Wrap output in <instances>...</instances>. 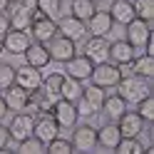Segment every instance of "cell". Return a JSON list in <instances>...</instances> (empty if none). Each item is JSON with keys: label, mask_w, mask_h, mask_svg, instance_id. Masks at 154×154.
I'll return each mask as SVG.
<instances>
[{"label": "cell", "mask_w": 154, "mask_h": 154, "mask_svg": "<svg viewBox=\"0 0 154 154\" xmlns=\"http://www.w3.org/2000/svg\"><path fill=\"white\" fill-rule=\"evenodd\" d=\"M117 94L127 102V104H137L139 100H144L147 94H152L149 90V80L147 77H139V75H122V80L114 85Z\"/></svg>", "instance_id": "obj_1"}, {"label": "cell", "mask_w": 154, "mask_h": 154, "mask_svg": "<svg viewBox=\"0 0 154 154\" xmlns=\"http://www.w3.org/2000/svg\"><path fill=\"white\" fill-rule=\"evenodd\" d=\"M122 75H124V70H122L119 65L104 60V62H97V65L92 67L90 80H92V85H100V87L109 90V87H114V85L122 80Z\"/></svg>", "instance_id": "obj_2"}, {"label": "cell", "mask_w": 154, "mask_h": 154, "mask_svg": "<svg viewBox=\"0 0 154 154\" xmlns=\"http://www.w3.org/2000/svg\"><path fill=\"white\" fill-rule=\"evenodd\" d=\"M60 134V124L55 122L52 112H35L32 114V137L40 139L42 144L52 142Z\"/></svg>", "instance_id": "obj_3"}, {"label": "cell", "mask_w": 154, "mask_h": 154, "mask_svg": "<svg viewBox=\"0 0 154 154\" xmlns=\"http://www.w3.org/2000/svg\"><path fill=\"white\" fill-rule=\"evenodd\" d=\"M72 147L75 152H94L97 149V129L92 124H75L72 127Z\"/></svg>", "instance_id": "obj_4"}, {"label": "cell", "mask_w": 154, "mask_h": 154, "mask_svg": "<svg viewBox=\"0 0 154 154\" xmlns=\"http://www.w3.org/2000/svg\"><path fill=\"white\" fill-rule=\"evenodd\" d=\"M3 102L8 104V112H23L30 107V92L20 87L17 82H10L8 87H3Z\"/></svg>", "instance_id": "obj_5"}, {"label": "cell", "mask_w": 154, "mask_h": 154, "mask_svg": "<svg viewBox=\"0 0 154 154\" xmlns=\"http://www.w3.org/2000/svg\"><path fill=\"white\" fill-rule=\"evenodd\" d=\"M52 117H55V122L60 124V129H72L75 124H77V119H80V114H77V107H75V102H70V100H55V104H52Z\"/></svg>", "instance_id": "obj_6"}, {"label": "cell", "mask_w": 154, "mask_h": 154, "mask_svg": "<svg viewBox=\"0 0 154 154\" xmlns=\"http://www.w3.org/2000/svg\"><path fill=\"white\" fill-rule=\"evenodd\" d=\"M10 10H5L8 17H10V27L15 30H27L32 23V15H35V3H8Z\"/></svg>", "instance_id": "obj_7"}, {"label": "cell", "mask_w": 154, "mask_h": 154, "mask_svg": "<svg viewBox=\"0 0 154 154\" xmlns=\"http://www.w3.org/2000/svg\"><path fill=\"white\" fill-rule=\"evenodd\" d=\"M8 132H10L13 142H23L27 137H32V114L23 109V112H13V119L8 124Z\"/></svg>", "instance_id": "obj_8"}, {"label": "cell", "mask_w": 154, "mask_h": 154, "mask_svg": "<svg viewBox=\"0 0 154 154\" xmlns=\"http://www.w3.org/2000/svg\"><path fill=\"white\" fill-rule=\"evenodd\" d=\"M30 35H32V40L35 42H47L50 37H55L57 35V23L52 20V17H45V15H40L35 10V15H32V23H30Z\"/></svg>", "instance_id": "obj_9"}, {"label": "cell", "mask_w": 154, "mask_h": 154, "mask_svg": "<svg viewBox=\"0 0 154 154\" xmlns=\"http://www.w3.org/2000/svg\"><path fill=\"white\" fill-rule=\"evenodd\" d=\"M152 37V25L139 20V17H132L129 23H124V40L132 42L134 47H144V42H147Z\"/></svg>", "instance_id": "obj_10"}, {"label": "cell", "mask_w": 154, "mask_h": 154, "mask_svg": "<svg viewBox=\"0 0 154 154\" xmlns=\"http://www.w3.org/2000/svg\"><path fill=\"white\" fill-rule=\"evenodd\" d=\"M45 45H47V52H50V60H55V62H67L70 57L77 55L75 42H72V40H67V37H62V35L50 37Z\"/></svg>", "instance_id": "obj_11"}, {"label": "cell", "mask_w": 154, "mask_h": 154, "mask_svg": "<svg viewBox=\"0 0 154 154\" xmlns=\"http://www.w3.org/2000/svg\"><path fill=\"white\" fill-rule=\"evenodd\" d=\"M62 65H65V75L72 77V80H77V82L90 80L92 67H94V62L90 60L87 55H75V57H70V60L62 62Z\"/></svg>", "instance_id": "obj_12"}, {"label": "cell", "mask_w": 154, "mask_h": 154, "mask_svg": "<svg viewBox=\"0 0 154 154\" xmlns=\"http://www.w3.org/2000/svg\"><path fill=\"white\" fill-rule=\"evenodd\" d=\"M55 23H57V35L67 37V40H72V42H80L82 37L87 35V25L82 20H77V17H72V15H65V17H60V20H55Z\"/></svg>", "instance_id": "obj_13"}, {"label": "cell", "mask_w": 154, "mask_h": 154, "mask_svg": "<svg viewBox=\"0 0 154 154\" xmlns=\"http://www.w3.org/2000/svg\"><path fill=\"white\" fill-rule=\"evenodd\" d=\"M30 42L32 40H30V35H27V30H15V27H10V30L3 35V52L23 55Z\"/></svg>", "instance_id": "obj_14"}, {"label": "cell", "mask_w": 154, "mask_h": 154, "mask_svg": "<svg viewBox=\"0 0 154 154\" xmlns=\"http://www.w3.org/2000/svg\"><path fill=\"white\" fill-rule=\"evenodd\" d=\"M137 47H134L132 42H127V40H114V42H109V52H107V60L109 62H114V65H119V67H127L132 60H134V52Z\"/></svg>", "instance_id": "obj_15"}, {"label": "cell", "mask_w": 154, "mask_h": 154, "mask_svg": "<svg viewBox=\"0 0 154 154\" xmlns=\"http://www.w3.org/2000/svg\"><path fill=\"white\" fill-rule=\"evenodd\" d=\"M117 127H119V134H122V137H139L147 124H144V119L137 114V109H127V112L117 119Z\"/></svg>", "instance_id": "obj_16"}, {"label": "cell", "mask_w": 154, "mask_h": 154, "mask_svg": "<svg viewBox=\"0 0 154 154\" xmlns=\"http://www.w3.org/2000/svg\"><path fill=\"white\" fill-rule=\"evenodd\" d=\"M15 82L20 85V87H25L27 92L37 90L42 85V72L40 67H32V65H23V67H15Z\"/></svg>", "instance_id": "obj_17"}, {"label": "cell", "mask_w": 154, "mask_h": 154, "mask_svg": "<svg viewBox=\"0 0 154 154\" xmlns=\"http://www.w3.org/2000/svg\"><path fill=\"white\" fill-rule=\"evenodd\" d=\"M85 25H87V32H90V35L107 37V35L112 32V27H114V20H112L109 10H94V15H92Z\"/></svg>", "instance_id": "obj_18"}, {"label": "cell", "mask_w": 154, "mask_h": 154, "mask_svg": "<svg viewBox=\"0 0 154 154\" xmlns=\"http://www.w3.org/2000/svg\"><path fill=\"white\" fill-rule=\"evenodd\" d=\"M119 139H122V134H119L117 122H107V124H102L97 129V147L102 152H114Z\"/></svg>", "instance_id": "obj_19"}, {"label": "cell", "mask_w": 154, "mask_h": 154, "mask_svg": "<svg viewBox=\"0 0 154 154\" xmlns=\"http://www.w3.org/2000/svg\"><path fill=\"white\" fill-rule=\"evenodd\" d=\"M107 52H109V40L107 37H100V35H90V40L85 42V55L97 65L107 60Z\"/></svg>", "instance_id": "obj_20"}, {"label": "cell", "mask_w": 154, "mask_h": 154, "mask_svg": "<svg viewBox=\"0 0 154 154\" xmlns=\"http://www.w3.org/2000/svg\"><path fill=\"white\" fill-rule=\"evenodd\" d=\"M23 57H25L27 65L40 67V70L50 65V52H47V45L45 42H30V45H27V50L23 52Z\"/></svg>", "instance_id": "obj_21"}, {"label": "cell", "mask_w": 154, "mask_h": 154, "mask_svg": "<svg viewBox=\"0 0 154 154\" xmlns=\"http://www.w3.org/2000/svg\"><path fill=\"white\" fill-rule=\"evenodd\" d=\"M100 112L107 117V122H117L124 112H127V102H124L119 94H112V97H104Z\"/></svg>", "instance_id": "obj_22"}, {"label": "cell", "mask_w": 154, "mask_h": 154, "mask_svg": "<svg viewBox=\"0 0 154 154\" xmlns=\"http://www.w3.org/2000/svg\"><path fill=\"white\" fill-rule=\"evenodd\" d=\"M132 75H139V77H147V80H152L154 77V57L152 55H134V60L127 65Z\"/></svg>", "instance_id": "obj_23"}, {"label": "cell", "mask_w": 154, "mask_h": 154, "mask_svg": "<svg viewBox=\"0 0 154 154\" xmlns=\"http://www.w3.org/2000/svg\"><path fill=\"white\" fill-rule=\"evenodd\" d=\"M94 10H97V3L94 0H72L70 3V15L77 17V20H82V23H87L94 15Z\"/></svg>", "instance_id": "obj_24"}, {"label": "cell", "mask_w": 154, "mask_h": 154, "mask_svg": "<svg viewBox=\"0 0 154 154\" xmlns=\"http://www.w3.org/2000/svg\"><path fill=\"white\" fill-rule=\"evenodd\" d=\"M109 15H112V20L114 23H129L132 17H134V8L129 0H114V3L109 5Z\"/></svg>", "instance_id": "obj_25"}, {"label": "cell", "mask_w": 154, "mask_h": 154, "mask_svg": "<svg viewBox=\"0 0 154 154\" xmlns=\"http://www.w3.org/2000/svg\"><path fill=\"white\" fill-rule=\"evenodd\" d=\"M62 80H65V72H50L47 77H42L40 90L47 94V97L60 100V85H62Z\"/></svg>", "instance_id": "obj_26"}, {"label": "cell", "mask_w": 154, "mask_h": 154, "mask_svg": "<svg viewBox=\"0 0 154 154\" xmlns=\"http://www.w3.org/2000/svg\"><path fill=\"white\" fill-rule=\"evenodd\" d=\"M104 97H107V90L100 87V85H92V82H90L87 87H82V100L87 102V104H92L97 112H100V107H102Z\"/></svg>", "instance_id": "obj_27"}, {"label": "cell", "mask_w": 154, "mask_h": 154, "mask_svg": "<svg viewBox=\"0 0 154 154\" xmlns=\"http://www.w3.org/2000/svg\"><path fill=\"white\" fill-rule=\"evenodd\" d=\"M82 87H85L82 82H77V80H72V77L65 75V80L60 85V97L62 100H70V102H77L82 97Z\"/></svg>", "instance_id": "obj_28"}, {"label": "cell", "mask_w": 154, "mask_h": 154, "mask_svg": "<svg viewBox=\"0 0 154 154\" xmlns=\"http://www.w3.org/2000/svg\"><path fill=\"white\" fill-rule=\"evenodd\" d=\"M35 10L40 15H45V17L57 20V17H60V10H62V3L60 0H35Z\"/></svg>", "instance_id": "obj_29"}, {"label": "cell", "mask_w": 154, "mask_h": 154, "mask_svg": "<svg viewBox=\"0 0 154 154\" xmlns=\"http://www.w3.org/2000/svg\"><path fill=\"white\" fill-rule=\"evenodd\" d=\"M132 8H134V17H139V20L152 25V20H154V0H134Z\"/></svg>", "instance_id": "obj_30"}, {"label": "cell", "mask_w": 154, "mask_h": 154, "mask_svg": "<svg viewBox=\"0 0 154 154\" xmlns=\"http://www.w3.org/2000/svg\"><path fill=\"white\" fill-rule=\"evenodd\" d=\"M117 154H139L144 152V144L139 142V137H122L117 142V147H114Z\"/></svg>", "instance_id": "obj_31"}, {"label": "cell", "mask_w": 154, "mask_h": 154, "mask_svg": "<svg viewBox=\"0 0 154 154\" xmlns=\"http://www.w3.org/2000/svg\"><path fill=\"white\" fill-rule=\"evenodd\" d=\"M45 152H47V154H72L75 147H72V142H70V139H62L60 134H57L52 142H47V144H45Z\"/></svg>", "instance_id": "obj_32"}, {"label": "cell", "mask_w": 154, "mask_h": 154, "mask_svg": "<svg viewBox=\"0 0 154 154\" xmlns=\"http://www.w3.org/2000/svg\"><path fill=\"white\" fill-rule=\"evenodd\" d=\"M137 114L144 119V124H152L154 122V97H152V94H147L144 100L137 102Z\"/></svg>", "instance_id": "obj_33"}, {"label": "cell", "mask_w": 154, "mask_h": 154, "mask_svg": "<svg viewBox=\"0 0 154 154\" xmlns=\"http://www.w3.org/2000/svg\"><path fill=\"white\" fill-rule=\"evenodd\" d=\"M17 152H20V154H42L45 152V144L40 139H35V137H27L23 142H17Z\"/></svg>", "instance_id": "obj_34"}, {"label": "cell", "mask_w": 154, "mask_h": 154, "mask_svg": "<svg viewBox=\"0 0 154 154\" xmlns=\"http://www.w3.org/2000/svg\"><path fill=\"white\" fill-rule=\"evenodd\" d=\"M10 82H15V67L10 62H0V90L8 87Z\"/></svg>", "instance_id": "obj_35"}, {"label": "cell", "mask_w": 154, "mask_h": 154, "mask_svg": "<svg viewBox=\"0 0 154 154\" xmlns=\"http://www.w3.org/2000/svg\"><path fill=\"white\" fill-rule=\"evenodd\" d=\"M8 142H10V132H8V124L0 122V149L8 147Z\"/></svg>", "instance_id": "obj_36"}, {"label": "cell", "mask_w": 154, "mask_h": 154, "mask_svg": "<svg viewBox=\"0 0 154 154\" xmlns=\"http://www.w3.org/2000/svg\"><path fill=\"white\" fill-rule=\"evenodd\" d=\"M8 30H10V17H8L5 10H0V37H3Z\"/></svg>", "instance_id": "obj_37"}, {"label": "cell", "mask_w": 154, "mask_h": 154, "mask_svg": "<svg viewBox=\"0 0 154 154\" xmlns=\"http://www.w3.org/2000/svg\"><path fill=\"white\" fill-rule=\"evenodd\" d=\"M5 114H8V104L3 102V97H0V122L5 119Z\"/></svg>", "instance_id": "obj_38"}, {"label": "cell", "mask_w": 154, "mask_h": 154, "mask_svg": "<svg viewBox=\"0 0 154 154\" xmlns=\"http://www.w3.org/2000/svg\"><path fill=\"white\" fill-rule=\"evenodd\" d=\"M8 8V0H0V10H5Z\"/></svg>", "instance_id": "obj_39"}, {"label": "cell", "mask_w": 154, "mask_h": 154, "mask_svg": "<svg viewBox=\"0 0 154 154\" xmlns=\"http://www.w3.org/2000/svg\"><path fill=\"white\" fill-rule=\"evenodd\" d=\"M0 55H3V37H0Z\"/></svg>", "instance_id": "obj_40"}, {"label": "cell", "mask_w": 154, "mask_h": 154, "mask_svg": "<svg viewBox=\"0 0 154 154\" xmlns=\"http://www.w3.org/2000/svg\"><path fill=\"white\" fill-rule=\"evenodd\" d=\"M8 3H25V0H8Z\"/></svg>", "instance_id": "obj_41"}, {"label": "cell", "mask_w": 154, "mask_h": 154, "mask_svg": "<svg viewBox=\"0 0 154 154\" xmlns=\"http://www.w3.org/2000/svg\"><path fill=\"white\" fill-rule=\"evenodd\" d=\"M94 3H100V0H94Z\"/></svg>", "instance_id": "obj_42"}]
</instances>
